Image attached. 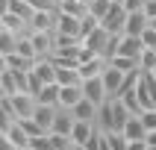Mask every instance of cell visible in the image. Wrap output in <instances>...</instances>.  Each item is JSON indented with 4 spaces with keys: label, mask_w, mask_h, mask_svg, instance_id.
<instances>
[{
    "label": "cell",
    "mask_w": 156,
    "mask_h": 150,
    "mask_svg": "<svg viewBox=\"0 0 156 150\" xmlns=\"http://www.w3.org/2000/svg\"><path fill=\"white\" fill-rule=\"evenodd\" d=\"M127 118H130V109H127L118 97H112V100H106V103L100 106V112H97V130L100 132H121Z\"/></svg>",
    "instance_id": "6da1fadb"
},
{
    "label": "cell",
    "mask_w": 156,
    "mask_h": 150,
    "mask_svg": "<svg viewBox=\"0 0 156 150\" xmlns=\"http://www.w3.org/2000/svg\"><path fill=\"white\" fill-rule=\"evenodd\" d=\"M127 18H130V12H127L121 3H112V9L100 18V26L109 30L112 35H124V30H127Z\"/></svg>",
    "instance_id": "7a4b0ae2"
},
{
    "label": "cell",
    "mask_w": 156,
    "mask_h": 150,
    "mask_svg": "<svg viewBox=\"0 0 156 150\" xmlns=\"http://www.w3.org/2000/svg\"><path fill=\"white\" fill-rule=\"evenodd\" d=\"M83 94L91 100V103H97V106H103L106 100H112L109 97V91H106V82H103V77H91V79H83Z\"/></svg>",
    "instance_id": "3957f363"
},
{
    "label": "cell",
    "mask_w": 156,
    "mask_h": 150,
    "mask_svg": "<svg viewBox=\"0 0 156 150\" xmlns=\"http://www.w3.org/2000/svg\"><path fill=\"white\" fill-rule=\"evenodd\" d=\"M12 106H15L18 121H24V118H33V115H35V109H38V97L30 94V91H18V94L12 97Z\"/></svg>",
    "instance_id": "277c9868"
},
{
    "label": "cell",
    "mask_w": 156,
    "mask_h": 150,
    "mask_svg": "<svg viewBox=\"0 0 156 150\" xmlns=\"http://www.w3.org/2000/svg\"><path fill=\"white\" fill-rule=\"evenodd\" d=\"M56 33H59V35H77V38H83V18L56 12Z\"/></svg>",
    "instance_id": "5b68a950"
},
{
    "label": "cell",
    "mask_w": 156,
    "mask_h": 150,
    "mask_svg": "<svg viewBox=\"0 0 156 150\" xmlns=\"http://www.w3.org/2000/svg\"><path fill=\"white\" fill-rule=\"evenodd\" d=\"M106 68H109V59H103V56H86V59H80V77L83 79L103 77Z\"/></svg>",
    "instance_id": "8992f818"
},
{
    "label": "cell",
    "mask_w": 156,
    "mask_h": 150,
    "mask_svg": "<svg viewBox=\"0 0 156 150\" xmlns=\"http://www.w3.org/2000/svg\"><path fill=\"white\" fill-rule=\"evenodd\" d=\"M3 138H6V141H12L18 150H30V141H33V135H30V132H27L24 127L15 121L12 127H3Z\"/></svg>",
    "instance_id": "52a82bcc"
},
{
    "label": "cell",
    "mask_w": 156,
    "mask_h": 150,
    "mask_svg": "<svg viewBox=\"0 0 156 150\" xmlns=\"http://www.w3.org/2000/svg\"><path fill=\"white\" fill-rule=\"evenodd\" d=\"M30 33H56V12H35L30 18Z\"/></svg>",
    "instance_id": "ba28073f"
},
{
    "label": "cell",
    "mask_w": 156,
    "mask_h": 150,
    "mask_svg": "<svg viewBox=\"0 0 156 150\" xmlns=\"http://www.w3.org/2000/svg\"><path fill=\"white\" fill-rule=\"evenodd\" d=\"M141 50H144L141 35H121V41H118V53H115V56H133V59H139Z\"/></svg>",
    "instance_id": "9c48e42d"
},
{
    "label": "cell",
    "mask_w": 156,
    "mask_h": 150,
    "mask_svg": "<svg viewBox=\"0 0 156 150\" xmlns=\"http://www.w3.org/2000/svg\"><path fill=\"white\" fill-rule=\"evenodd\" d=\"M103 82H106V91H109V97H121L124 91V82H127V74H121V71H115L112 65L103 71Z\"/></svg>",
    "instance_id": "30bf717a"
},
{
    "label": "cell",
    "mask_w": 156,
    "mask_h": 150,
    "mask_svg": "<svg viewBox=\"0 0 156 150\" xmlns=\"http://www.w3.org/2000/svg\"><path fill=\"white\" fill-rule=\"evenodd\" d=\"M121 132L130 141H144V138H147V127H144V121H141V115H130Z\"/></svg>",
    "instance_id": "8fae6325"
},
{
    "label": "cell",
    "mask_w": 156,
    "mask_h": 150,
    "mask_svg": "<svg viewBox=\"0 0 156 150\" xmlns=\"http://www.w3.org/2000/svg\"><path fill=\"white\" fill-rule=\"evenodd\" d=\"M97 132V124L94 121H77L74 130H71V141L74 144H88V138Z\"/></svg>",
    "instance_id": "7c38bea8"
},
{
    "label": "cell",
    "mask_w": 156,
    "mask_h": 150,
    "mask_svg": "<svg viewBox=\"0 0 156 150\" xmlns=\"http://www.w3.org/2000/svg\"><path fill=\"white\" fill-rule=\"evenodd\" d=\"M62 91H59V106L62 109H74V106L83 100V85H59Z\"/></svg>",
    "instance_id": "4fadbf2b"
},
{
    "label": "cell",
    "mask_w": 156,
    "mask_h": 150,
    "mask_svg": "<svg viewBox=\"0 0 156 150\" xmlns=\"http://www.w3.org/2000/svg\"><path fill=\"white\" fill-rule=\"evenodd\" d=\"M71 112H74V118H77V121H94V124H97V112H100V106L91 103L88 97H83V100H80Z\"/></svg>",
    "instance_id": "5bb4252c"
},
{
    "label": "cell",
    "mask_w": 156,
    "mask_h": 150,
    "mask_svg": "<svg viewBox=\"0 0 156 150\" xmlns=\"http://www.w3.org/2000/svg\"><path fill=\"white\" fill-rule=\"evenodd\" d=\"M56 112H59V106H41L38 103V109H35V124H38V127H41L44 132H50L53 130V121H56Z\"/></svg>",
    "instance_id": "9a60e30c"
},
{
    "label": "cell",
    "mask_w": 156,
    "mask_h": 150,
    "mask_svg": "<svg viewBox=\"0 0 156 150\" xmlns=\"http://www.w3.org/2000/svg\"><path fill=\"white\" fill-rule=\"evenodd\" d=\"M3 12H12V15L24 18L27 24H30V18L35 15V9L30 6V0H3Z\"/></svg>",
    "instance_id": "2e32d148"
},
{
    "label": "cell",
    "mask_w": 156,
    "mask_h": 150,
    "mask_svg": "<svg viewBox=\"0 0 156 150\" xmlns=\"http://www.w3.org/2000/svg\"><path fill=\"white\" fill-rule=\"evenodd\" d=\"M38 59H30V56H21V53H6L3 56V68H12V71H33Z\"/></svg>",
    "instance_id": "e0dca14e"
},
{
    "label": "cell",
    "mask_w": 156,
    "mask_h": 150,
    "mask_svg": "<svg viewBox=\"0 0 156 150\" xmlns=\"http://www.w3.org/2000/svg\"><path fill=\"white\" fill-rule=\"evenodd\" d=\"M150 26V18L144 15V12H130V18H127V30H124V35H141L144 30Z\"/></svg>",
    "instance_id": "ac0fdd59"
},
{
    "label": "cell",
    "mask_w": 156,
    "mask_h": 150,
    "mask_svg": "<svg viewBox=\"0 0 156 150\" xmlns=\"http://www.w3.org/2000/svg\"><path fill=\"white\" fill-rule=\"evenodd\" d=\"M33 74L41 79V85L56 82V65H53L50 59H38V62H35V68H33Z\"/></svg>",
    "instance_id": "d6986e66"
},
{
    "label": "cell",
    "mask_w": 156,
    "mask_h": 150,
    "mask_svg": "<svg viewBox=\"0 0 156 150\" xmlns=\"http://www.w3.org/2000/svg\"><path fill=\"white\" fill-rule=\"evenodd\" d=\"M0 85H3V97H15L21 91V82H18V74L12 68H3V77H0Z\"/></svg>",
    "instance_id": "ffe728a7"
},
{
    "label": "cell",
    "mask_w": 156,
    "mask_h": 150,
    "mask_svg": "<svg viewBox=\"0 0 156 150\" xmlns=\"http://www.w3.org/2000/svg\"><path fill=\"white\" fill-rule=\"evenodd\" d=\"M59 91H62L59 82H50V85H41V88H38V94H35V97H38V103H41V106H59Z\"/></svg>",
    "instance_id": "44dd1931"
},
{
    "label": "cell",
    "mask_w": 156,
    "mask_h": 150,
    "mask_svg": "<svg viewBox=\"0 0 156 150\" xmlns=\"http://www.w3.org/2000/svg\"><path fill=\"white\" fill-rule=\"evenodd\" d=\"M56 82L59 85H83L80 68H56Z\"/></svg>",
    "instance_id": "7402d4cb"
},
{
    "label": "cell",
    "mask_w": 156,
    "mask_h": 150,
    "mask_svg": "<svg viewBox=\"0 0 156 150\" xmlns=\"http://www.w3.org/2000/svg\"><path fill=\"white\" fill-rule=\"evenodd\" d=\"M115 71H121V74H133V71H141L139 68V59H133V56H112L109 59Z\"/></svg>",
    "instance_id": "603a6c76"
},
{
    "label": "cell",
    "mask_w": 156,
    "mask_h": 150,
    "mask_svg": "<svg viewBox=\"0 0 156 150\" xmlns=\"http://www.w3.org/2000/svg\"><path fill=\"white\" fill-rule=\"evenodd\" d=\"M18 41H21V35H18V33L3 30V35H0V50H3V56H6V53H15L18 50Z\"/></svg>",
    "instance_id": "cb8c5ba5"
},
{
    "label": "cell",
    "mask_w": 156,
    "mask_h": 150,
    "mask_svg": "<svg viewBox=\"0 0 156 150\" xmlns=\"http://www.w3.org/2000/svg\"><path fill=\"white\" fill-rule=\"evenodd\" d=\"M139 68L144 71V74H150V71H156V50H150V47H144L139 56Z\"/></svg>",
    "instance_id": "d4e9b609"
},
{
    "label": "cell",
    "mask_w": 156,
    "mask_h": 150,
    "mask_svg": "<svg viewBox=\"0 0 156 150\" xmlns=\"http://www.w3.org/2000/svg\"><path fill=\"white\" fill-rule=\"evenodd\" d=\"M109 9H112V0H88V15L94 18H103Z\"/></svg>",
    "instance_id": "484cf974"
},
{
    "label": "cell",
    "mask_w": 156,
    "mask_h": 150,
    "mask_svg": "<svg viewBox=\"0 0 156 150\" xmlns=\"http://www.w3.org/2000/svg\"><path fill=\"white\" fill-rule=\"evenodd\" d=\"M106 138H109L112 150H127V147H130V138H127L124 132H106Z\"/></svg>",
    "instance_id": "4316f807"
},
{
    "label": "cell",
    "mask_w": 156,
    "mask_h": 150,
    "mask_svg": "<svg viewBox=\"0 0 156 150\" xmlns=\"http://www.w3.org/2000/svg\"><path fill=\"white\" fill-rule=\"evenodd\" d=\"M18 124H21V127H24V130L30 132L33 138H35V135H44V130L38 127V124H35V118H24V121H18Z\"/></svg>",
    "instance_id": "83f0119b"
},
{
    "label": "cell",
    "mask_w": 156,
    "mask_h": 150,
    "mask_svg": "<svg viewBox=\"0 0 156 150\" xmlns=\"http://www.w3.org/2000/svg\"><path fill=\"white\" fill-rule=\"evenodd\" d=\"M141 41H144V47L156 50V26H147V30L141 33Z\"/></svg>",
    "instance_id": "f1b7e54d"
},
{
    "label": "cell",
    "mask_w": 156,
    "mask_h": 150,
    "mask_svg": "<svg viewBox=\"0 0 156 150\" xmlns=\"http://www.w3.org/2000/svg\"><path fill=\"white\" fill-rule=\"evenodd\" d=\"M141 121H144L147 132H153L156 130V109H144V112H141Z\"/></svg>",
    "instance_id": "f546056e"
},
{
    "label": "cell",
    "mask_w": 156,
    "mask_h": 150,
    "mask_svg": "<svg viewBox=\"0 0 156 150\" xmlns=\"http://www.w3.org/2000/svg\"><path fill=\"white\" fill-rule=\"evenodd\" d=\"M144 3L147 0H124V9L127 12H144Z\"/></svg>",
    "instance_id": "4dcf8cb0"
},
{
    "label": "cell",
    "mask_w": 156,
    "mask_h": 150,
    "mask_svg": "<svg viewBox=\"0 0 156 150\" xmlns=\"http://www.w3.org/2000/svg\"><path fill=\"white\" fill-rule=\"evenodd\" d=\"M144 15H147L150 21L156 18V0H147V3H144Z\"/></svg>",
    "instance_id": "1f68e13d"
},
{
    "label": "cell",
    "mask_w": 156,
    "mask_h": 150,
    "mask_svg": "<svg viewBox=\"0 0 156 150\" xmlns=\"http://www.w3.org/2000/svg\"><path fill=\"white\" fill-rule=\"evenodd\" d=\"M127 150H150V147H147V141H130Z\"/></svg>",
    "instance_id": "d6a6232c"
},
{
    "label": "cell",
    "mask_w": 156,
    "mask_h": 150,
    "mask_svg": "<svg viewBox=\"0 0 156 150\" xmlns=\"http://www.w3.org/2000/svg\"><path fill=\"white\" fill-rule=\"evenodd\" d=\"M144 141H147L150 147H156V130H153V132H147V138H144Z\"/></svg>",
    "instance_id": "836d02e7"
},
{
    "label": "cell",
    "mask_w": 156,
    "mask_h": 150,
    "mask_svg": "<svg viewBox=\"0 0 156 150\" xmlns=\"http://www.w3.org/2000/svg\"><path fill=\"white\" fill-rule=\"evenodd\" d=\"M68 150H88V147H86V144H71Z\"/></svg>",
    "instance_id": "e575fe53"
},
{
    "label": "cell",
    "mask_w": 156,
    "mask_h": 150,
    "mask_svg": "<svg viewBox=\"0 0 156 150\" xmlns=\"http://www.w3.org/2000/svg\"><path fill=\"white\" fill-rule=\"evenodd\" d=\"M112 3H121V6H124V0H112Z\"/></svg>",
    "instance_id": "d590c367"
},
{
    "label": "cell",
    "mask_w": 156,
    "mask_h": 150,
    "mask_svg": "<svg viewBox=\"0 0 156 150\" xmlns=\"http://www.w3.org/2000/svg\"><path fill=\"white\" fill-rule=\"evenodd\" d=\"M150 26H156V18H153V21H150Z\"/></svg>",
    "instance_id": "8d00e7d4"
},
{
    "label": "cell",
    "mask_w": 156,
    "mask_h": 150,
    "mask_svg": "<svg viewBox=\"0 0 156 150\" xmlns=\"http://www.w3.org/2000/svg\"><path fill=\"white\" fill-rule=\"evenodd\" d=\"M150 74H153V77H156V71H150Z\"/></svg>",
    "instance_id": "74e56055"
}]
</instances>
